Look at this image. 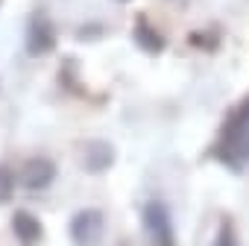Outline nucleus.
Here are the masks:
<instances>
[{
	"label": "nucleus",
	"mask_w": 249,
	"mask_h": 246,
	"mask_svg": "<svg viewBox=\"0 0 249 246\" xmlns=\"http://www.w3.org/2000/svg\"><path fill=\"white\" fill-rule=\"evenodd\" d=\"M71 234L79 246H94V240H100V234H103V214L100 211L76 214L71 223Z\"/></svg>",
	"instance_id": "5"
},
{
	"label": "nucleus",
	"mask_w": 249,
	"mask_h": 246,
	"mask_svg": "<svg viewBox=\"0 0 249 246\" xmlns=\"http://www.w3.org/2000/svg\"><path fill=\"white\" fill-rule=\"evenodd\" d=\"M12 191H15V176L6 164H0V202H9Z\"/></svg>",
	"instance_id": "7"
},
{
	"label": "nucleus",
	"mask_w": 249,
	"mask_h": 246,
	"mask_svg": "<svg viewBox=\"0 0 249 246\" xmlns=\"http://www.w3.org/2000/svg\"><path fill=\"white\" fill-rule=\"evenodd\" d=\"M56 179V164L50 158H30L21 170V182L27 191H44Z\"/></svg>",
	"instance_id": "4"
},
{
	"label": "nucleus",
	"mask_w": 249,
	"mask_h": 246,
	"mask_svg": "<svg viewBox=\"0 0 249 246\" xmlns=\"http://www.w3.org/2000/svg\"><path fill=\"white\" fill-rule=\"evenodd\" d=\"M12 228H15V237H18L21 243H27V246H36V243L41 240V234H44L38 217L30 214V211H18V214L12 217Z\"/></svg>",
	"instance_id": "6"
},
{
	"label": "nucleus",
	"mask_w": 249,
	"mask_h": 246,
	"mask_svg": "<svg viewBox=\"0 0 249 246\" xmlns=\"http://www.w3.org/2000/svg\"><path fill=\"white\" fill-rule=\"evenodd\" d=\"M214 153L229 167L249 164V100L243 105H237L234 114L229 117V123L223 126V135H220Z\"/></svg>",
	"instance_id": "1"
},
{
	"label": "nucleus",
	"mask_w": 249,
	"mask_h": 246,
	"mask_svg": "<svg viewBox=\"0 0 249 246\" xmlns=\"http://www.w3.org/2000/svg\"><path fill=\"white\" fill-rule=\"evenodd\" d=\"M144 226L150 231V237L156 240V246H173V226H170V214L161 202H150L144 208Z\"/></svg>",
	"instance_id": "3"
},
{
	"label": "nucleus",
	"mask_w": 249,
	"mask_h": 246,
	"mask_svg": "<svg viewBox=\"0 0 249 246\" xmlns=\"http://www.w3.org/2000/svg\"><path fill=\"white\" fill-rule=\"evenodd\" d=\"M138 41H141V44L147 41L153 50H159V47H161V38H159V35H156V33H153L147 24H141V27H138Z\"/></svg>",
	"instance_id": "8"
},
{
	"label": "nucleus",
	"mask_w": 249,
	"mask_h": 246,
	"mask_svg": "<svg viewBox=\"0 0 249 246\" xmlns=\"http://www.w3.org/2000/svg\"><path fill=\"white\" fill-rule=\"evenodd\" d=\"M56 44V30H53V21L44 15V12H36L27 24V50L33 56H44L47 50H53Z\"/></svg>",
	"instance_id": "2"
}]
</instances>
